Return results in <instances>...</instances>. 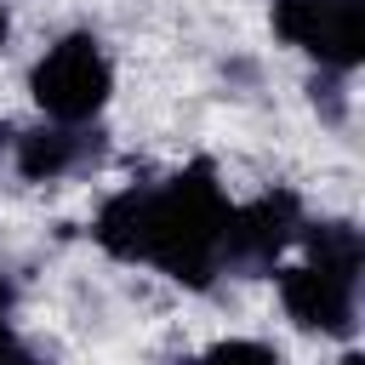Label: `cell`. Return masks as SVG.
Returning a JSON list of instances; mask_svg holds the SVG:
<instances>
[{"label": "cell", "instance_id": "obj_1", "mask_svg": "<svg viewBox=\"0 0 365 365\" xmlns=\"http://www.w3.org/2000/svg\"><path fill=\"white\" fill-rule=\"evenodd\" d=\"M228 194L211 160L171 171L165 182H137L103 200L91 240L120 262H148L165 279L205 291L222 274V234H228Z\"/></svg>", "mask_w": 365, "mask_h": 365}, {"label": "cell", "instance_id": "obj_2", "mask_svg": "<svg viewBox=\"0 0 365 365\" xmlns=\"http://www.w3.org/2000/svg\"><path fill=\"white\" fill-rule=\"evenodd\" d=\"M302 262L274 268L279 285V308L291 325L354 342L359 331V274H365V234L348 217H325V222H302L297 234Z\"/></svg>", "mask_w": 365, "mask_h": 365}, {"label": "cell", "instance_id": "obj_3", "mask_svg": "<svg viewBox=\"0 0 365 365\" xmlns=\"http://www.w3.org/2000/svg\"><path fill=\"white\" fill-rule=\"evenodd\" d=\"M29 97L51 125H97V114L114 97V63L91 29L57 34L40 63L29 68Z\"/></svg>", "mask_w": 365, "mask_h": 365}, {"label": "cell", "instance_id": "obj_4", "mask_svg": "<svg viewBox=\"0 0 365 365\" xmlns=\"http://www.w3.org/2000/svg\"><path fill=\"white\" fill-rule=\"evenodd\" d=\"M274 34L314 57L319 74H354L365 63V0H274L268 6Z\"/></svg>", "mask_w": 365, "mask_h": 365}, {"label": "cell", "instance_id": "obj_5", "mask_svg": "<svg viewBox=\"0 0 365 365\" xmlns=\"http://www.w3.org/2000/svg\"><path fill=\"white\" fill-rule=\"evenodd\" d=\"M302 222L308 217H302V200L291 188H268L251 205H234L228 211V234H222V274H245V279L274 274L279 257L297 245Z\"/></svg>", "mask_w": 365, "mask_h": 365}, {"label": "cell", "instance_id": "obj_6", "mask_svg": "<svg viewBox=\"0 0 365 365\" xmlns=\"http://www.w3.org/2000/svg\"><path fill=\"white\" fill-rule=\"evenodd\" d=\"M103 160V131L97 125H34L11 131V165L23 182H57L74 171H91Z\"/></svg>", "mask_w": 365, "mask_h": 365}, {"label": "cell", "instance_id": "obj_7", "mask_svg": "<svg viewBox=\"0 0 365 365\" xmlns=\"http://www.w3.org/2000/svg\"><path fill=\"white\" fill-rule=\"evenodd\" d=\"M188 365H279V354L268 342H257V336H222L205 354H194Z\"/></svg>", "mask_w": 365, "mask_h": 365}, {"label": "cell", "instance_id": "obj_8", "mask_svg": "<svg viewBox=\"0 0 365 365\" xmlns=\"http://www.w3.org/2000/svg\"><path fill=\"white\" fill-rule=\"evenodd\" d=\"M314 108H325V120H331V125H342V120H348L342 74H319V80H314Z\"/></svg>", "mask_w": 365, "mask_h": 365}, {"label": "cell", "instance_id": "obj_9", "mask_svg": "<svg viewBox=\"0 0 365 365\" xmlns=\"http://www.w3.org/2000/svg\"><path fill=\"white\" fill-rule=\"evenodd\" d=\"M17 279H11V268H0V348H11L17 342Z\"/></svg>", "mask_w": 365, "mask_h": 365}, {"label": "cell", "instance_id": "obj_10", "mask_svg": "<svg viewBox=\"0 0 365 365\" xmlns=\"http://www.w3.org/2000/svg\"><path fill=\"white\" fill-rule=\"evenodd\" d=\"M0 365H51V359H46V354H40V348H29V342H23V336H17V342H11V348H0Z\"/></svg>", "mask_w": 365, "mask_h": 365}, {"label": "cell", "instance_id": "obj_11", "mask_svg": "<svg viewBox=\"0 0 365 365\" xmlns=\"http://www.w3.org/2000/svg\"><path fill=\"white\" fill-rule=\"evenodd\" d=\"M6 29H11V17H6V0H0V46H6Z\"/></svg>", "mask_w": 365, "mask_h": 365}, {"label": "cell", "instance_id": "obj_12", "mask_svg": "<svg viewBox=\"0 0 365 365\" xmlns=\"http://www.w3.org/2000/svg\"><path fill=\"white\" fill-rule=\"evenodd\" d=\"M336 365H365V359H359V354H354V348H348V354H342V359H336Z\"/></svg>", "mask_w": 365, "mask_h": 365}, {"label": "cell", "instance_id": "obj_13", "mask_svg": "<svg viewBox=\"0 0 365 365\" xmlns=\"http://www.w3.org/2000/svg\"><path fill=\"white\" fill-rule=\"evenodd\" d=\"M0 148H11V131H6V120H0Z\"/></svg>", "mask_w": 365, "mask_h": 365}]
</instances>
